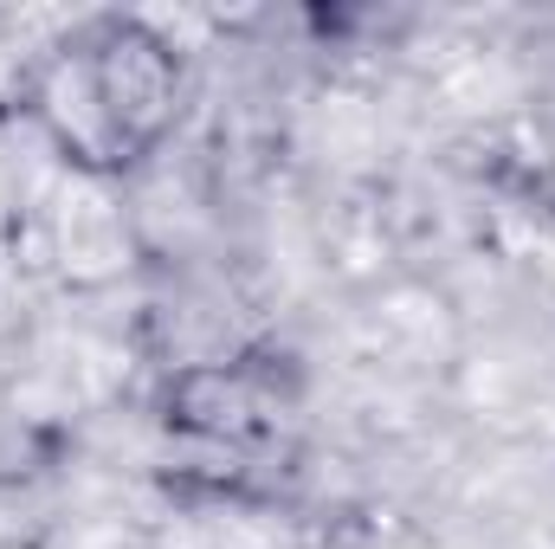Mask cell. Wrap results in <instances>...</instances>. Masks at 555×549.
<instances>
[{"label":"cell","mask_w":555,"mask_h":549,"mask_svg":"<svg viewBox=\"0 0 555 549\" xmlns=\"http://www.w3.org/2000/svg\"><path fill=\"white\" fill-rule=\"evenodd\" d=\"M175 98H181V65L137 20H104L65 39L33 78L39 130L85 181L137 168L168 137Z\"/></svg>","instance_id":"1"}]
</instances>
